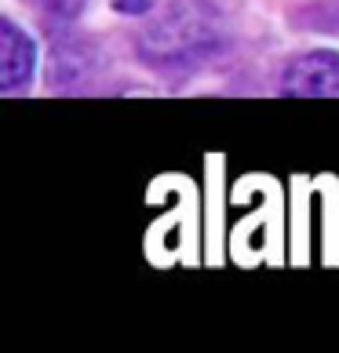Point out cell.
Listing matches in <instances>:
<instances>
[{
	"instance_id": "cell-3",
	"label": "cell",
	"mask_w": 339,
	"mask_h": 353,
	"mask_svg": "<svg viewBox=\"0 0 339 353\" xmlns=\"http://www.w3.org/2000/svg\"><path fill=\"white\" fill-rule=\"evenodd\" d=\"M37 66V48L11 19H0V88L19 91L30 84Z\"/></svg>"
},
{
	"instance_id": "cell-6",
	"label": "cell",
	"mask_w": 339,
	"mask_h": 353,
	"mask_svg": "<svg viewBox=\"0 0 339 353\" xmlns=\"http://www.w3.org/2000/svg\"><path fill=\"white\" fill-rule=\"evenodd\" d=\"M113 8L121 11V15H146L153 8V0H113Z\"/></svg>"
},
{
	"instance_id": "cell-2",
	"label": "cell",
	"mask_w": 339,
	"mask_h": 353,
	"mask_svg": "<svg viewBox=\"0 0 339 353\" xmlns=\"http://www.w3.org/2000/svg\"><path fill=\"white\" fill-rule=\"evenodd\" d=\"M281 91L299 99H339V51H307L281 73Z\"/></svg>"
},
{
	"instance_id": "cell-1",
	"label": "cell",
	"mask_w": 339,
	"mask_h": 353,
	"mask_svg": "<svg viewBox=\"0 0 339 353\" xmlns=\"http://www.w3.org/2000/svg\"><path fill=\"white\" fill-rule=\"evenodd\" d=\"M219 41V15L204 0H179L157 15L139 37L142 59L157 66H182L208 55Z\"/></svg>"
},
{
	"instance_id": "cell-4",
	"label": "cell",
	"mask_w": 339,
	"mask_h": 353,
	"mask_svg": "<svg viewBox=\"0 0 339 353\" xmlns=\"http://www.w3.org/2000/svg\"><path fill=\"white\" fill-rule=\"evenodd\" d=\"M91 51L84 41H59L55 51H51V62H48V81L51 88H70V84H81L91 77Z\"/></svg>"
},
{
	"instance_id": "cell-5",
	"label": "cell",
	"mask_w": 339,
	"mask_h": 353,
	"mask_svg": "<svg viewBox=\"0 0 339 353\" xmlns=\"http://www.w3.org/2000/svg\"><path fill=\"white\" fill-rule=\"evenodd\" d=\"M33 4L48 22H70V19L81 15L84 0H33Z\"/></svg>"
}]
</instances>
